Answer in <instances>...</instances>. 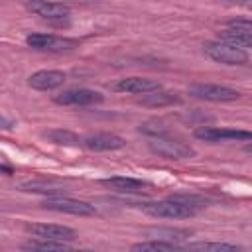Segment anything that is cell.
Masks as SVG:
<instances>
[{"label":"cell","instance_id":"obj_1","mask_svg":"<svg viewBox=\"0 0 252 252\" xmlns=\"http://www.w3.org/2000/svg\"><path fill=\"white\" fill-rule=\"evenodd\" d=\"M140 209L156 219H191L197 215V209L191 207L189 203L169 197L163 201H146L140 205Z\"/></svg>","mask_w":252,"mask_h":252},{"label":"cell","instance_id":"obj_2","mask_svg":"<svg viewBox=\"0 0 252 252\" xmlns=\"http://www.w3.org/2000/svg\"><path fill=\"white\" fill-rule=\"evenodd\" d=\"M203 51L209 59L222 63V65H246L248 63V49H242V47L232 45L222 39L205 41Z\"/></svg>","mask_w":252,"mask_h":252},{"label":"cell","instance_id":"obj_3","mask_svg":"<svg viewBox=\"0 0 252 252\" xmlns=\"http://www.w3.org/2000/svg\"><path fill=\"white\" fill-rule=\"evenodd\" d=\"M148 146L154 154H158L159 158H165V159H185V158L195 156V150L189 144L179 142V140L171 138L169 134L150 138Z\"/></svg>","mask_w":252,"mask_h":252},{"label":"cell","instance_id":"obj_4","mask_svg":"<svg viewBox=\"0 0 252 252\" xmlns=\"http://www.w3.org/2000/svg\"><path fill=\"white\" fill-rule=\"evenodd\" d=\"M43 209L47 211H55V213H65V215H75V217H93L96 215L94 205L87 203V201H79V199H71L65 195H55V197H47L41 203Z\"/></svg>","mask_w":252,"mask_h":252},{"label":"cell","instance_id":"obj_5","mask_svg":"<svg viewBox=\"0 0 252 252\" xmlns=\"http://www.w3.org/2000/svg\"><path fill=\"white\" fill-rule=\"evenodd\" d=\"M189 94L193 98L209 100V102H230V100L240 98V93L236 89L215 85V83H195L189 87Z\"/></svg>","mask_w":252,"mask_h":252},{"label":"cell","instance_id":"obj_6","mask_svg":"<svg viewBox=\"0 0 252 252\" xmlns=\"http://www.w3.org/2000/svg\"><path fill=\"white\" fill-rule=\"evenodd\" d=\"M197 140L219 144V142H250L252 134L248 130H236V128H217V126H201L193 132Z\"/></svg>","mask_w":252,"mask_h":252},{"label":"cell","instance_id":"obj_7","mask_svg":"<svg viewBox=\"0 0 252 252\" xmlns=\"http://www.w3.org/2000/svg\"><path fill=\"white\" fill-rule=\"evenodd\" d=\"M26 230L35 238H49L59 242H73L77 240V230L65 224H53V222H32L26 224Z\"/></svg>","mask_w":252,"mask_h":252},{"label":"cell","instance_id":"obj_8","mask_svg":"<svg viewBox=\"0 0 252 252\" xmlns=\"http://www.w3.org/2000/svg\"><path fill=\"white\" fill-rule=\"evenodd\" d=\"M219 39L228 41L232 45H238L242 49H248L252 45V24L250 20H230L226 24V30L219 32Z\"/></svg>","mask_w":252,"mask_h":252},{"label":"cell","instance_id":"obj_9","mask_svg":"<svg viewBox=\"0 0 252 252\" xmlns=\"http://www.w3.org/2000/svg\"><path fill=\"white\" fill-rule=\"evenodd\" d=\"M102 100H104L102 93L93 91V89H67L53 96V102L63 104V106H91Z\"/></svg>","mask_w":252,"mask_h":252},{"label":"cell","instance_id":"obj_10","mask_svg":"<svg viewBox=\"0 0 252 252\" xmlns=\"http://www.w3.org/2000/svg\"><path fill=\"white\" fill-rule=\"evenodd\" d=\"M26 10L32 12V14H35V16H39V18H43V20H53V22L55 20L57 22L67 20L69 14H71V10H69L67 4H63V2H51V0H28L26 2Z\"/></svg>","mask_w":252,"mask_h":252},{"label":"cell","instance_id":"obj_11","mask_svg":"<svg viewBox=\"0 0 252 252\" xmlns=\"http://www.w3.org/2000/svg\"><path fill=\"white\" fill-rule=\"evenodd\" d=\"M26 43L37 51H63V49H73L77 45V39L57 37L53 33H30L26 37Z\"/></svg>","mask_w":252,"mask_h":252},{"label":"cell","instance_id":"obj_12","mask_svg":"<svg viewBox=\"0 0 252 252\" xmlns=\"http://www.w3.org/2000/svg\"><path fill=\"white\" fill-rule=\"evenodd\" d=\"M81 144L91 150V152H112V150H120L126 146V140L120 138L118 134H110V132H96V134H89L85 138H81Z\"/></svg>","mask_w":252,"mask_h":252},{"label":"cell","instance_id":"obj_13","mask_svg":"<svg viewBox=\"0 0 252 252\" xmlns=\"http://www.w3.org/2000/svg\"><path fill=\"white\" fill-rule=\"evenodd\" d=\"M100 183L104 187H108L110 191L116 193H128V195H138V193H146L150 191V183L136 179V177H124V175H114V177H104L100 179Z\"/></svg>","mask_w":252,"mask_h":252},{"label":"cell","instance_id":"obj_14","mask_svg":"<svg viewBox=\"0 0 252 252\" xmlns=\"http://www.w3.org/2000/svg\"><path fill=\"white\" fill-rule=\"evenodd\" d=\"M67 75L59 69H41L28 77V85L35 91H53L65 83Z\"/></svg>","mask_w":252,"mask_h":252},{"label":"cell","instance_id":"obj_15","mask_svg":"<svg viewBox=\"0 0 252 252\" xmlns=\"http://www.w3.org/2000/svg\"><path fill=\"white\" fill-rule=\"evenodd\" d=\"M158 89H161V85L158 81L146 79V77H126V79H120L114 85V91L130 93V94H146V93H152V91H158Z\"/></svg>","mask_w":252,"mask_h":252},{"label":"cell","instance_id":"obj_16","mask_svg":"<svg viewBox=\"0 0 252 252\" xmlns=\"http://www.w3.org/2000/svg\"><path fill=\"white\" fill-rule=\"evenodd\" d=\"M144 236L148 238H158V240H165V242H179L191 236V230L187 228H173V226H150L144 230Z\"/></svg>","mask_w":252,"mask_h":252},{"label":"cell","instance_id":"obj_17","mask_svg":"<svg viewBox=\"0 0 252 252\" xmlns=\"http://www.w3.org/2000/svg\"><path fill=\"white\" fill-rule=\"evenodd\" d=\"M177 100H179L177 93H167V91L158 89V91H152V93L142 94L140 104H146V106H165V104H173Z\"/></svg>","mask_w":252,"mask_h":252},{"label":"cell","instance_id":"obj_18","mask_svg":"<svg viewBox=\"0 0 252 252\" xmlns=\"http://www.w3.org/2000/svg\"><path fill=\"white\" fill-rule=\"evenodd\" d=\"M20 189L28 191V193H43V195H49V197L65 193V187H61L57 183H45V181H24L20 185Z\"/></svg>","mask_w":252,"mask_h":252},{"label":"cell","instance_id":"obj_19","mask_svg":"<svg viewBox=\"0 0 252 252\" xmlns=\"http://www.w3.org/2000/svg\"><path fill=\"white\" fill-rule=\"evenodd\" d=\"M49 142L57 144V146H79L81 144V138L71 132V130H65V128H55V130H49L43 134Z\"/></svg>","mask_w":252,"mask_h":252},{"label":"cell","instance_id":"obj_20","mask_svg":"<svg viewBox=\"0 0 252 252\" xmlns=\"http://www.w3.org/2000/svg\"><path fill=\"white\" fill-rule=\"evenodd\" d=\"M26 250H69V242H59V240H49V238H35L24 244Z\"/></svg>","mask_w":252,"mask_h":252},{"label":"cell","instance_id":"obj_21","mask_svg":"<svg viewBox=\"0 0 252 252\" xmlns=\"http://www.w3.org/2000/svg\"><path fill=\"white\" fill-rule=\"evenodd\" d=\"M181 248L187 250H242L238 244H230V242H189Z\"/></svg>","mask_w":252,"mask_h":252},{"label":"cell","instance_id":"obj_22","mask_svg":"<svg viewBox=\"0 0 252 252\" xmlns=\"http://www.w3.org/2000/svg\"><path fill=\"white\" fill-rule=\"evenodd\" d=\"M130 248H132V250H175V248H181V246L175 244V242H165V240L152 238V240L136 242V244H132Z\"/></svg>","mask_w":252,"mask_h":252},{"label":"cell","instance_id":"obj_23","mask_svg":"<svg viewBox=\"0 0 252 252\" xmlns=\"http://www.w3.org/2000/svg\"><path fill=\"white\" fill-rule=\"evenodd\" d=\"M140 132H142V134H146V136H150V138L167 134L165 126H163L161 122H158V120H150V122H144V124H140Z\"/></svg>","mask_w":252,"mask_h":252},{"label":"cell","instance_id":"obj_24","mask_svg":"<svg viewBox=\"0 0 252 252\" xmlns=\"http://www.w3.org/2000/svg\"><path fill=\"white\" fill-rule=\"evenodd\" d=\"M226 2H234V4H244V6H248V4H250V0H226Z\"/></svg>","mask_w":252,"mask_h":252}]
</instances>
